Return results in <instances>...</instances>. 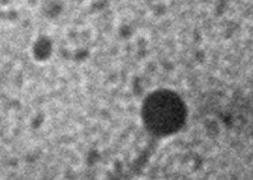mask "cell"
<instances>
[{
  "mask_svg": "<svg viewBox=\"0 0 253 180\" xmlns=\"http://www.w3.org/2000/svg\"><path fill=\"white\" fill-rule=\"evenodd\" d=\"M142 114L150 131L158 135H168L184 124L186 109L179 96L169 90H161L147 98Z\"/></svg>",
  "mask_w": 253,
  "mask_h": 180,
  "instance_id": "6da1fadb",
  "label": "cell"
}]
</instances>
